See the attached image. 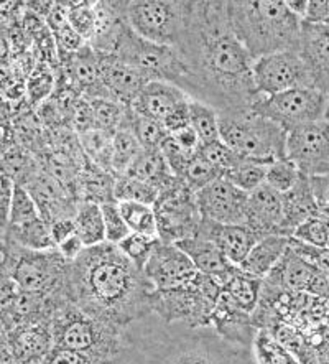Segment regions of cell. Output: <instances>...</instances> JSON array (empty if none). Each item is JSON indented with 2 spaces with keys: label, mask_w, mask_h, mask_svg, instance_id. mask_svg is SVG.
Segmentation results:
<instances>
[{
  "label": "cell",
  "mask_w": 329,
  "mask_h": 364,
  "mask_svg": "<svg viewBox=\"0 0 329 364\" xmlns=\"http://www.w3.org/2000/svg\"><path fill=\"white\" fill-rule=\"evenodd\" d=\"M104 226H106V241L111 244H120L129 236L130 231L125 223L122 213H120L117 201H109L101 205Z\"/></svg>",
  "instance_id": "cell-43"
},
{
  "label": "cell",
  "mask_w": 329,
  "mask_h": 364,
  "mask_svg": "<svg viewBox=\"0 0 329 364\" xmlns=\"http://www.w3.org/2000/svg\"><path fill=\"white\" fill-rule=\"evenodd\" d=\"M68 287L75 305L107 326L127 325L150 309L153 287L117 244L102 242L70 262Z\"/></svg>",
  "instance_id": "cell-2"
},
{
  "label": "cell",
  "mask_w": 329,
  "mask_h": 364,
  "mask_svg": "<svg viewBox=\"0 0 329 364\" xmlns=\"http://www.w3.org/2000/svg\"><path fill=\"white\" fill-rule=\"evenodd\" d=\"M254 82L262 96H275L296 87H315L298 51H281L254 61Z\"/></svg>",
  "instance_id": "cell-10"
},
{
  "label": "cell",
  "mask_w": 329,
  "mask_h": 364,
  "mask_svg": "<svg viewBox=\"0 0 329 364\" xmlns=\"http://www.w3.org/2000/svg\"><path fill=\"white\" fill-rule=\"evenodd\" d=\"M310 183L313 195L318 206L328 208L329 206V176H310Z\"/></svg>",
  "instance_id": "cell-52"
},
{
  "label": "cell",
  "mask_w": 329,
  "mask_h": 364,
  "mask_svg": "<svg viewBox=\"0 0 329 364\" xmlns=\"http://www.w3.org/2000/svg\"><path fill=\"white\" fill-rule=\"evenodd\" d=\"M122 127H127L134 132L144 150L161 149V145H163L166 137L170 135L163 124L153 121V119L150 117L140 116V114H137L130 107L127 109V114H125V121L122 124Z\"/></svg>",
  "instance_id": "cell-29"
},
{
  "label": "cell",
  "mask_w": 329,
  "mask_h": 364,
  "mask_svg": "<svg viewBox=\"0 0 329 364\" xmlns=\"http://www.w3.org/2000/svg\"><path fill=\"white\" fill-rule=\"evenodd\" d=\"M196 236L216 242L229 262L239 267L252 251L255 244L265 237L264 234L239 225H219L203 218Z\"/></svg>",
  "instance_id": "cell-17"
},
{
  "label": "cell",
  "mask_w": 329,
  "mask_h": 364,
  "mask_svg": "<svg viewBox=\"0 0 329 364\" xmlns=\"http://www.w3.org/2000/svg\"><path fill=\"white\" fill-rule=\"evenodd\" d=\"M2 345L7 346L17 364L43 363L46 355L55 346L51 323L28 321L17 325L7 331V338H4Z\"/></svg>",
  "instance_id": "cell-16"
},
{
  "label": "cell",
  "mask_w": 329,
  "mask_h": 364,
  "mask_svg": "<svg viewBox=\"0 0 329 364\" xmlns=\"http://www.w3.org/2000/svg\"><path fill=\"white\" fill-rule=\"evenodd\" d=\"M125 175L156 186L160 193L163 190L170 188L178 180L173 175V171L170 170L168 164H166V159L163 152H161V149L144 150Z\"/></svg>",
  "instance_id": "cell-25"
},
{
  "label": "cell",
  "mask_w": 329,
  "mask_h": 364,
  "mask_svg": "<svg viewBox=\"0 0 329 364\" xmlns=\"http://www.w3.org/2000/svg\"><path fill=\"white\" fill-rule=\"evenodd\" d=\"M41 364H94L92 356L86 355V353H80L70 348L63 346H53Z\"/></svg>",
  "instance_id": "cell-45"
},
{
  "label": "cell",
  "mask_w": 329,
  "mask_h": 364,
  "mask_svg": "<svg viewBox=\"0 0 329 364\" xmlns=\"http://www.w3.org/2000/svg\"><path fill=\"white\" fill-rule=\"evenodd\" d=\"M191 127L195 129L201 144H211L221 139L219 131V112L216 109L200 101H190Z\"/></svg>",
  "instance_id": "cell-34"
},
{
  "label": "cell",
  "mask_w": 329,
  "mask_h": 364,
  "mask_svg": "<svg viewBox=\"0 0 329 364\" xmlns=\"http://www.w3.org/2000/svg\"><path fill=\"white\" fill-rule=\"evenodd\" d=\"M90 102L94 111L96 129L116 134L122 127L129 107L122 106V104L114 100H91Z\"/></svg>",
  "instance_id": "cell-36"
},
{
  "label": "cell",
  "mask_w": 329,
  "mask_h": 364,
  "mask_svg": "<svg viewBox=\"0 0 329 364\" xmlns=\"http://www.w3.org/2000/svg\"><path fill=\"white\" fill-rule=\"evenodd\" d=\"M279 264L284 269L280 270L281 284L290 290L329 300V280L326 275L316 265L298 256L293 249L290 247Z\"/></svg>",
  "instance_id": "cell-20"
},
{
  "label": "cell",
  "mask_w": 329,
  "mask_h": 364,
  "mask_svg": "<svg viewBox=\"0 0 329 364\" xmlns=\"http://www.w3.org/2000/svg\"><path fill=\"white\" fill-rule=\"evenodd\" d=\"M298 53L310 71L313 86L329 95V27L303 20Z\"/></svg>",
  "instance_id": "cell-18"
},
{
  "label": "cell",
  "mask_w": 329,
  "mask_h": 364,
  "mask_svg": "<svg viewBox=\"0 0 329 364\" xmlns=\"http://www.w3.org/2000/svg\"><path fill=\"white\" fill-rule=\"evenodd\" d=\"M2 239H9L23 249L30 251H51L56 249V242L51 232V226L43 218H36L18 226H9L2 232Z\"/></svg>",
  "instance_id": "cell-26"
},
{
  "label": "cell",
  "mask_w": 329,
  "mask_h": 364,
  "mask_svg": "<svg viewBox=\"0 0 329 364\" xmlns=\"http://www.w3.org/2000/svg\"><path fill=\"white\" fill-rule=\"evenodd\" d=\"M144 152L139 139L127 127H120L114 134L112 139V157H111V171L114 176L125 175L130 166L134 165L139 155Z\"/></svg>",
  "instance_id": "cell-30"
},
{
  "label": "cell",
  "mask_w": 329,
  "mask_h": 364,
  "mask_svg": "<svg viewBox=\"0 0 329 364\" xmlns=\"http://www.w3.org/2000/svg\"><path fill=\"white\" fill-rule=\"evenodd\" d=\"M286 159L303 175L329 176V122L320 121L290 132Z\"/></svg>",
  "instance_id": "cell-12"
},
{
  "label": "cell",
  "mask_w": 329,
  "mask_h": 364,
  "mask_svg": "<svg viewBox=\"0 0 329 364\" xmlns=\"http://www.w3.org/2000/svg\"><path fill=\"white\" fill-rule=\"evenodd\" d=\"M183 252L191 259L193 264L196 265V269L201 274L211 275L219 280H226L237 267L227 261L224 256L221 247L216 242L205 239L201 236H195L186 241L176 242Z\"/></svg>",
  "instance_id": "cell-22"
},
{
  "label": "cell",
  "mask_w": 329,
  "mask_h": 364,
  "mask_svg": "<svg viewBox=\"0 0 329 364\" xmlns=\"http://www.w3.org/2000/svg\"><path fill=\"white\" fill-rule=\"evenodd\" d=\"M50 226H51V232H53L56 247H58V244H61L65 239H68L76 232L75 218H61V220L50 223Z\"/></svg>",
  "instance_id": "cell-51"
},
{
  "label": "cell",
  "mask_w": 329,
  "mask_h": 364,
  "mask_svg": "<svg viewBox=\"0 0 329 364\" xmlns=\"http://www.w3.org/2000/svg\"><path fill=\"white\" fill-rule=\"evenodd\" d=\"M112 139L114 134L101 131V129H92L80 135V144L82 152L99 168L112 175L111 171V157H112Z\"/></svg>",
  "instance_id": "cell-31"
},
{
  "label": "cell",
  "mask_w": 329,
  "mask_h": 364,
  "mask_svg": "<svg viewBox=\"0 0 329 364\" xmlns=\"http://www.w3.org/2000/svg\"><path fill=\"white\" fill-rule=\"evenodd\" d=\"M221 140L240 159L271 165L286 159L288 131L254 111L219 116Z\"/></svg>",
  "instance_id": "cell-4"
},
{
  "label": "cell",
  "mask_w": 329,
  "mask_h": 364,
  "mask_svg": "<svg viewBox=\"0 0 329 364\" xmlns=\"http://www.w3.org/2000/svg\"><path fill=\"white\" fill-rule=\"evenodd\" d=\"M267 168L269 165L244 160V162L239 164L236 168L229 170L227 173L224 175V178L231 181V183L234 186H237L239 190L245 191V193H250V191L257 190L259 186H262L265 183Z\"/></svg>",
  "instance_id": "cell-35"
},
{
  "label": "cell",
  "mask_w": 329,
  "mask_h": 364,
  "mask_svg": "<svg viewBox=\"0 0 329 364\" xmlns=\"http://www.w3.org/2000/svg\"><path fill=\"white\" fill-rule=\"evenodd\" d=\"M290 249V237L281 234H269L255 244L247 259L239 265L242 272L262 279L270 274Z\"/></svg>",
  "instance_id": "cell-24"
},
{
  "label": "cell",
  "mask_w": 329,
  "mask_h": 364,
  "mask_svg": "<svg viewBox=\"0 0 329 364\" xmlns=\"http://www.w3.org/2000/svg\"><path fill=\"white\" fill-rule=\"evenodd\" d=\"M227 17L232 32L254 61L300 48L303 18L286 0H229Z\"/></svg>",
  "instance_id": "cell-3"
},
{
  "label": "cell",
  "mask_w": 329,
  "mask_h": 364,
  "mask_svg": "<svg viewBox=\"0 0 329 364\" xmlns=\"http://www.w3.org/2000/svg\"><path fill=\"white\" fill-rule=\"evenodd\" d=\"M259 355L264 364H296L295 358L279 340H271L267 335H260L257 340Z\"/></svg>",
  "instance_id": "cell-44"
},
{
  "label": "cell",
  "mask_w": 329,
  "mask_h": 364,
  "mask_svg": "<svg viewBox=\"0 0 329 364\" xmlns=\"http://www.w3.org/2000/svg\"><path fill=\"white\" fill-rule=\"evenodd\" d=\"M53 75L50 71H35L33 76L30 77L28 81V96L31 97V101L38 102L43 101L46 96L50 95L51 90H53Z\"/></svg>",
  "instance_id": "cell-46"
},
{
  "label": "cell",
  "mask_w": 329,
  "mask_h": 364,
  "mask_svg": "<svg viewBox=\"0 0 329 364\" xmlns=\"http://www.w3.org/2000/svg\"><path fill=\"white\" fill-rule=\"evenodd\" d=\"M320 215H321L323 218H326V220H329V206H328V208H321Z\"/></svg>",
  "instance_id": "cell-54"
},
{
  "label": "cell",
  "mask_w": 329,
  "mask_h": 364,
  "mask_svg": "<svg viewBox=\"0 0 329 364\" xmlns=\"http://www.w3.org/2000/svg\"><path fill=\"white\" fill-rule=\"evenodd\" d=\"M190 101L178 86L166 81H150L134 102L135 112L163 124L176 109Z\"/></svg>",
  "instance_id": "cell-21"
},
{
  "label": "cell",
  "mask_w": 329,
  "mask_h": 364,
  "mask_svg": "<svg viewBox=\"0 0 329 364\" xmlns=\"http://www.w3.org/2000/svg\"><path fill=\"white\" fill-rule=\"evenodd\" d=\"M160 242L158 236H149V234H140V232H130L122 242L117 244L120 251L127 256L137 267L144 270L145 264L151 256V252L155 251L156 244Z\"/></svg>",
  "instance_id": "cell-38"
},
{
  "label": "cell",
  "mask_w": 329,
  "mask_h": 364,
  "mask_svg": "<svg viewBox=\"0 0 329 364\" xmlns=\"http://www.w3.org/2000/svg\"><path fill=\"white\" fill-rule=\"evenodd\" d=\"M153 208L160 241L176 244L198 234L203 216L195 193L180 178L170 188L161 191Z\"/></svg>",
  "instance_id": "cell-9"
},
{
  "label": "cell",
  "mask_w": 329,
  "mask_h": 364,
  "mask_svg": "<svg viewBox=\"0 0 329 364\" xmlns=\"http://www.w3.org/2000/svg\"><path fill=\"white\" fill-rule=\"evenodd\" d=\"M76 234L81 237L86 247H94L106 241V226H104L102 208L99 203L81 201L75 215Z\"/></svg>",
  "instance_id": "cell-27"
},
{
  "label": "cell",
  "mask_w": 329,
  "mask_h": 364,
  "mask_svg": "<svg viewBox=\"0 0 329 364\" xmlns=\"http://www.w3.org/2000/svg\"><path fill=\"white\" fill-rule=\"evenodd\" d=\"M107 328L111 326L94 320L77 305L61 306L51 321L55 346L70 348L90 356H92L91 353L96 351L99 345L106 341Z\"/></svg>",
  "instance_id": "cell-11"
},
{
  "label": "cell",
  "mask_w": 329,
  "mask_h": 364,
  "mask_svg": "<svg viewBox=\"0 0 329 364\" xmlns=\"http://www.w3.org/2000/svg\"><path fill=\"white\" fill-rule=\"evenodd\" d=\"M127 22L142 38L176 48L185 25V2L176 0H129Z\"/></svg>",
  "instance_id": "cell-8"
},
{
  "label": "cell",
  "mask_w": 329,
  "mask_h": 364,
  "mask_svg": "<svg viewBox=\"0 0 329 364\" xmlns=\"http://www.w3.org/2000/svg\"><path fill=\"white\" fill-rule=\"evenodd\" d=\"M325 121L329 122V95H328V106H326V112H325Z\"/></svg>",
  "instance_id": "cell-55"
},
{
  "label": "cell",
  "mask_w": 329,
  "mask_h": 364,
  "mask_svg": "<svg viewBox=\"0 0 329 364\" xmlns=\"http://www.w3.org/2000/svg\"><path fill=\"white\" fill-rule=\"evenodd\" d=\"M262 279L254 277L240 270L239 267L222 282V290L242 309L245 314H252L257 306Z\"/></svg>",
  "instance_id": "cell-28"
},
{
  "label": "cell",
  "mask_w": 329,
  "mask_h": 364,
  "mask_svg": "<svg viewBox=\"0 0 329 364\" xmlns=\"http://www.w3.org/2000/svg\"><path fill=\"white\" fill-rule=\"evenodd\" d=\"M305 22L328 25L329 27V0H310L308 2Z\"/></svg>",
  "instance_id": "cell-48"
},
{
  "label": "cell",
  "mask_w": 329,
  "mask_h": 364,
  "mask_svg": "<svg viewBox=\"0 0 329 364\" xmlns=\"http://www.w3.org/2000/svg\"><path fill=\"white\" fill-rule=\"evenodd\" d=\"M245 226L264 236H269V234L286 236L284 230V195L267 183L250 191Z\"/></svg>",
  "instance_id": "cell-19"
},
{
  "label": "cell",
  "mask_w": 329,
  "mask_h": 364,
  "mask_svg": "<svg viewBox=\"0 0 329 364\" xmlns=\"http://www.w3.org/2000/svg\"><path fill=\"white\" fill-rule=\"evenodd\" d=\"M97 56L101 82L109 97L125 107H132L140 92L150 82L149 77L144 73H140L137 68L124 63L114 53L97 51Z\"/></svg>",
  "instance_id": "cell-15"
},
{
  "label": "cell",
  "mask_w": 329,
  "mask_h": 364,
  "mask_svg": "<svg viewBox=\"0 0 329 364\" xmlns=\"http://www.w3.org/2000/svg\"><path fill=\"white\" fill-rule=\"evenodd\" d=\"M176 50L186 66L178 87L219 116L252 111L262 100L254 82V60L232 32L227 2L186 0Z\"/></svg>",
  "instance_id": "cell-1"
},
{
  "label": "cell",
  "mask_w": 329,
  "mask_h": 364,
  "mask_svg": "<svg viewBox=\"0 0 329 364\" xmlns=\"http://www.w3.org/2000/svg\"><path fill=\"white\" fill-rule=\"evenodd\" d=\"M36 218H40V211H38V206H36V201L33 200V196H31V193L25 188V186L15 185L7 228L23 225V223L36 220Z\"/></svg>",
  "instance_id": "cell-40"
},
{
  "label": "cell",
  "mask_w": 329,
  "mask_h": 364,
  "mask_svg": "<svg viewBox=\"0 0 329 364\" xmlns=\"http://www.w3.org/2000/svg\"><path fill=\"white\" fill-rule=\"evenodd\" d=\"M171 139L175 140L176 145L181 150H185L186 154L190 155H198V152H200L201 149V139L198 137V134L195 129H193L191 126H188L185 129H180V131H176L173 134H170Z\"/></svg>",
  "instance_id": "cell-47"
},
{
  "label": "cell",
  "mask_w": 329,
  "mask_h": 364,
  "mask_svg": "<svg viewBox=\"0 0 329 364\" xmlns=\"http://www.w3.org/2000/svg\"><path fill=\"white\" fill-rule=\"evenodd\" d=\"M300 178H301V171L298 170V166L291 162V160L284 159V160H276V162L269 165L265 183L279 191V193L285 195L288 193L296 183H298Z\"/></svg>",
  "instance_id": "cell-39"
},
{
  "label": "cell",
  "mask_w": 329,
  "mask_h": 364,
  "mask_svg": "<svg viewBox=\"0 0 329 364\" xmlns=\"http://www.w3.org/2000/svg\"><path fill=\"white\" fill-rule=\"evenodd\" d=\"M286 2H288V7L293 10V12L298 15L300 18L305 20L308 2H310V0H286Z\"/></svg>",
  "instance_id": "cell-53"
},
{
  "label": "cell",
  "mask_w": 329,
  "mask_h": 364,
  "mask_svg": "<svg viewBox=\"0 0 329 364\" xmlns=\"http://www.w3.org/2000/svg\"><path fill=\"white\" fill-rule=\"evenodd\" d=\"M14 190H15V181L10 178L9 175L2 173V205H0V211H2V232L7 230V225H9V213H10V205H12Z\"/></svg>",
  "instance_id": "cell-50"
},
{
  "label": "cell",
  "mask_w": 329,
  "mask_h": 364,
  "mask_svg": "<svg viewBox=\"0 0 329 364\" xmlns=\"http://www.w3.org/2000/svg\"><path fill=\"white\" fill-rule=\"evenodd\" d=\"M328 95L318 87H296L275 96H264L252 107L254 112L293 132L310 124L325 121Z\"/></svg>",
  "instance_id": "cell-7"
},
{
  "label": "cell",
  "mask_w": 329,
  "mask_h": 364,
  "mask_svg": "<svg viewBox=\"0 0 329 364\" xmlns=\"http://www.w3.org/2000/svg\"><path fill=\"white\" fill-rule=\"evenodd\" d=\"M198 154H200L206 162H210L211 165L216 166V168L221 170L224 175H226L229 170L236 168L239 164L244 162V159H240L239 155L234 152L226 142H222L221 139L211 144H203Z\"/></svg>",
  "instance_id": "cell-42"
},
{
  "label": "cell",
  "mask_w": 329,
  "mask_h": 364,
  "mask_svg": "<svg viewBox=\"0 0 329 364\" xmlns=\"http://www.w3.org/2000/svg\"><path fill=\"white\" fill-rule=\"evenodd\" d=\"M96 2H70V25L87 45L96 35Z\"/></svg>",
  "instance_id": "cell-41"
},
{
  "label": "cell",
  "mask_w": 329,
  "mask_h": 364,
  "mask_svg": "<svg viewBox=\"0 0 329 364\" xmlns=\"http://www.w3.org/2000/svg\"><path fill=\"white\" fill-rule=\"evenodd\" d=\"M33 364H41V363H33Z\"/></svg>",
  "instance_id": "cell-56"
},
{
  "label": "cell",
  "mask_w": 329,
  "mask_h": 364,
  "mask_svg": "<svg viewBox=\"0 0 329 364\" xmlns=\"http://www.w3.org/2000/svg\"><path fill=\"white\" fill-rule=\"evenodd\" d=\"M144 274L153 290H171L190 287L200 270L176 244L160 241L145 264Z\"/></svg>",
  "instance_id": "cell-13"
},
{
  "label": "cell",
  "mask_w": 329,
  "mask_h": 364,
  "mask_svg": "<svg viewBox=\"0 0 329 364\" xmlns=\"http://www.w3.org/2000/svg\"><path fill=\"white\" fill-rule=\"evenodd\" d=\"M158 196V188L150 183H145L142 180L132 178L129 175H119L114 178V200L117 203L134 201L153 206Z\"/></svg>",
  "instance_id": "cell-32"
},
{
  "label": "cell",
  "mask_w": 329,
  "mask_h": 364,
  "mask_svg": "<svg viewBox=\"0 0 329 364\" xmlns=\"http://www.w3.org/2000/svg\"><path fill=\"white\" fill-rule=\"evenodd\" d=\"M222 176L224 173L221 170L216 168V166L211 165L210 162H206V160L198 154L196 157L188 164L185 173L181 176V181L193 191V193H198V191L206 188L207 185L222 178Z\"/></svg>",
  "instance_id": "cell-37"
},
{
  "label": "cell",
  "mask_w": 329,
  "mask_h": 364,
  "mask_svg": "<svg viewBox=\"0 0 329 364\" xmlns=\"http://www.w3.org/2000/svg\"><path fill=\"white\" fill-rule=\"evenodd\" d=\"M112 53L124 63L137 68L150 81H166L178 86L186 75V66L178 50L142 38L130 28L129 22Z\"/></svg>",
  "instance_id": "cell-6"
},
{
  "label": "cell",
  "mask_w": 329,
  "mask_h": 364,
  "mask_svg": "<svg viewBox=\"0 0 329 364\" xmlns=\"http://www.w3.org/2000/svg\"><path fill=\"white\" fill-rule=\"evenodd\" d=\"M320 215V206L313 195L310 176L303 175L293 188L284 195V230L288 237L303 223Z\"/></svg>",
  "instance_id": "cell-23"
},
{
  "label": "cell",
  "mask_w": 329,
  "mask_h": 364,
  "mask_svg": "<svg viewBox=\"0 0 329 364\" xmlns=\"http://www.w3.org/2000/svg\"><path fill=\"white\" fill-rule=\"evenodd\" d=\"M2 241L4 262L7 261L9 279L22 292L46 297L68 280L70 262L61 257L58 249L30 251V249L17 246L9 239H2Z\"/></svg>",
  "instance_id": "cell-5"
},
{
  "label": "cell",
  "mask_w": 329,
  "mask_h": 364,
  "mask_svg": "<svg viewBox=\"0 0 329 364\" xmlns=\"http://www.w3.org/2000/svg\"><path fill=\"white\" fill-rule=\"evenodd\" d=\"M119 208L130 231L158 236V225H156V213L153 206L145 205V203L124 201L119 203Z\"/></svg>",
  "instance_id": "cell-33"
},
{
  "label": "cell",
  "mask_w": 329,
  "mask_h": 364,
  "mask_svg": "<svg viewBox=\"0 0 329 364\" xmlns=\"http://www.w3.org/2000/svg\"><path fill=\"white\" fill-rule=\"evenodd\" d=\"M56 249H58V252L61 254V257L65 259V261L75 262L76 259L86 251V246H85V242L81 241V237L75 232L72 236H70L68 239H65L61 244H58V247Z\"/></svg>",
  "instance_id": "cell-49"
},
{
  "label": "cell",
  "mask_w": 329,
  "mask_h": 364,
  "mask_svg": "<svg viewBox=\"0 0 329 364\" xmlns=\"http://www.w3.org/2000/svg\"><path fill=\"white\" fill-rule=\"evenodd\" d=\"M201 216L219 225H239L247 223L249 193L239 190L226 178H219L195 193Z\"/></svg>",
  "instance_id": "cell-14"
}]
</instances>
